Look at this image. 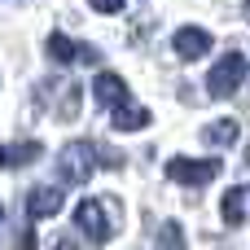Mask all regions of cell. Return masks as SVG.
Masks as SVG:
<instances>
[{
    "instance_id": "9",
    "label": "cell",
    "mask_w": 250,
    "mask_h": 250,
    "mask_svg": "<svg viewBox=\"0 0 250 250\" xmlns=\"http://www.w3.org/2000/svg\"><path fill=\"white\" fill-rule=\"evenodd\" d=\"M40 154H44L40 141H22V145H13V149L0 145V167H26V163H35Z\"/></svg>"
},
{
    "instance_id": "11",
    "label": "cell",
    "mask_w": 250,
    "mask_h": 250,
    "mask_svg": "<svg viewBox=\"0 0 250 250\" xmlns=\"http://www.w3.org/2000/svg\"><path fill=\"white\" fill-rule=\"evenodd\" d=\"M44 48H48V57H53V62H62V66H70V62H79V44H75V40H66L62 31H53Z\"/></svg>"
},
{
    "instance_id": "1",
    "label": "cell",
    "mask_w": 250,
    "mask_h": 250,
    "mask_svg": "<svg viewBox=\"0 0 250 250\" xmlns=\"http://www.w3.org/2000/svg\"><path fill=\"white\" fill-rule=\"evenodd\" d=\"M242 79H246V57H242V53H229V57H220V62L211 66L207 92H211V97H233V92L242 88Z\"/></svg>"
},
{
    "instance_id": "3",
    "label": "cell",
    "mask_w": 250,
    "mask_h": 250,
    "mask_svg": "<svg viewBox=\"0 0 250 250\" xmlns=\"http://www.w3.org/2000/svg\"><path fill=\"white\" fill-rule=\"evenodd\" d=\"M92 158H97V149H92L88 141H70V145L62 149V163H57V167H62V180H66V185H83V180L92 176V167H97Z\"/></svg>"
},
{
    "instance_id": "7",
    "label": "cell",
    "mask_w": 250,
    "mask_h": 250,
    "mask_svg": "<svg viewBox=\"0 0 250 250\" xmlns=\"http://www.w3.org/2000/svg\"><path fill=\"white\" fill-rule=\"evenodd\" d=\"M110 123H114L119 132H136V127H145V123H149V110H145V105H136V101L127 97V101L110 105Z\"/></svg>"
},
{
    "instance_id": "6",
    "label": "cell",
    "mask_w": 250,
    "mask_h": 250,
    "mask_svg": "<svg viewBox=\"0 0 250 250\" xmlns=\"http://www.w3.org/2000/svg\"><path fill=\"white\" fill-rule=\"evenodd\" d=\"M26 211H31V220H48V215H57V211H62V189H57V185H40V189H31V193H26Z\"/></svg>"
},
{
    "instance_id": "10",
    "label": "cell",
    "mask_w": 250,
    "mask_h": 250,
    "mask_svg": "<svg viewBox=\"0 0 250 250\" xmlns=\"http://www.w3.org/2000/svg\"><path fill=\"white\" fill-rule=\"evenodd\" d=\"M242 220H246V189L233 185V189L224 193V224H229V229H242Z\"/></svg>"
},
{
    "instance_id": "12",
    "label": "cell",
    "mask_w": 250,
    "mask_h": 250,
    "mask_svg": "<svg viewBox=\"0 0 250 250\" xmlns=\"http://www.w3.org/2000/svg\"><path fill=\"white\" fill-rule=\"evenodd\" d=\"M202 136H207L211 145H237V119H220V123H211Z\"/></svg>"
},
{
    "instance_id": "2",
    "label": "cell",
    "mask_w": 250,
    "mask_h": 250,
    "mask_svg": "<svg viewBox=\"0 0 250 250\" xmlns=\"http://www.w3.org/2000/svg\"><path fill=\"white\" fill-rule=\"evenodd\" d=\"M105 211H110V202H101V198H83L75 207V229L88 233V242H97V246L110 237V215Z\"/></svg>"
},
{
    "instance_id": "13",
    "label": "cell",
    "mask_w": 250,
    "mask_h": 250,
    "mask_svg": "<svg viewBox=\"0 0 250 250\" xmlns=\"http://www.w3.org/2000/svg\"><path fill=\"white\" fill-rule=\"evenodd\" d=\"M163 250H185V233H180V224H163Z\"/></svg>"
},
{
    "instance_id": "14",
    "label": "cell",
    "mask_w": 250,
    "mask_h": 250,
    "mask_svg": "<svg viewBox=\"0 0 250 250\" xmlns=\"http://www.w3.org/2000/svg\"><path fill=\"white\" fill-rule=\"evenodd\" d=\"M88 4H92L97 13H119V9H123V0H88Z\"/></svg>"
},
{
    "instance_id": "8",
    "label": "cell",
    "mask_w": 250,
    "mask_h": 250,
    "mask_svg": "<svg viewBox=\"0 0 250 250\" xmlns=\"http://www.w3.org/2000/svg\"><path fill=\"white\" fill-rule=\"evenodd\" d=\"M92 92H97V101H101V105H119V101H127V83H123L114 70H101V75H97V83H92Z\"/></svg>"
},
{
    "instance_id": "15",
    "label": "cell",
    "mask_w": 250,
    "mask_h": 250,
    "mask_svg": "<svg viewBox=\"0 0 250 250\" xmlns=\"http://www.w3.org/2000/svg\"><path fill=\"white\" fill-rule=\"evenodd\" d=\"M57 250H75V242L70 237H57Z\"/></svg>"
},
{
    "instance_id": "4",
    "label": "cell",
    "mask_w": 250,
    "mask_h": 250,
    "mask_svg": "<svg viewBox=\"0 0 250 250\" xmlns=\"http://www.w3.org/2000/svg\"><path fill=\"white\" fill-rule=\"evenodd\" d=\"M167 176L176 185H211L220 176V163L215 158H171L167 163Z\"/></svg>"
},
{
    "instance_id": "16",
    "label": "cell",
    "mask_w": 250,
    "mask_h": 250,
    "mask_svg": "<svg viewBox=\"0 0 250 250\" xmlns=\"http://www.w3.org/2000/svg\"><path fill=\"white\" fill-rule=\"evenodd\" d=\"M0 220H4V207H0Z\"/></svg>"
},
{
    "instance_id": "5",
    "label": "cell",
    "mask_w": 250,
    "mask_h": 250,
    "mask_svg": "<svg viewBox=\"0 0 250 250\" xmlns=\"http://www.w3.org/2000/svg\"><path fill=\"white\" fill-rule=\"evenodd\" d=\"M176 53H180L185 62L207 57V53H211V31H202V26H180V31H176Z\"/></svg>"
}]
</instances>
